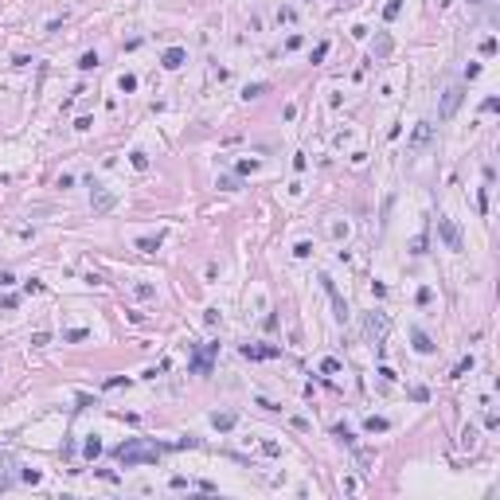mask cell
I'll use <instances>...</instances> for the list:
<instances>
[{
	"label": "cell",
	"instance_id": "4",
	"mask_svg": "<svg viewBox=\"0 0 500 500\" xmlns=\"http://www.w3.org/2000/svg\"><path fill=\"white\" fill-rule=\"evenodd\" d=\"M438 235L445 238V246H449V250H465V242H461V231L454 227V219L438 215Z\"/></svg>",
	"mask_w": 500,
	"mask_h": 500
},
{
	"label": "cell",
	"instance_id": "18",
	"mask_svg": "<svg viewBox=\"0 0 500 500\" xmlns=\"http://www.w3.org/2000/svg\"><path fill=\"white\" fill-rule=\"evenodd\" d=\"M78 67H82V71H94V67H98V55H94V51H86V55L78 59Z\"/></svg>",
	"mask_w": 500,
	"mask_h": 500
},
{
	"label": "cell",
	"instance_id": "29",
	"mask_svg": "<svg viewBox=\"0 0 500 500\" xmlns=\"http://www.w3.org/2000/svg\"><path fill=\"white\" fill-rule=\"evenodd\" d=\"M469 4H488V0H469Z\"/></svg>",
	"mask_w": 500,
	"mask_h": 500
},
{
	"label": "cell",
	"instance_id": "17",
	"mask_svg": "<svg viewBox=\"0 0 500 500\" xmlns=\"http://www.w3.org/2000/svg\"><path fill=\"white\" fill-rule=\"evenodd\" d=\"M398 8H403V0H387V8H383V20H395Z\"/></svg>",
	"mask_w": 500,
	"mask_h": 500
},
{
	"label": "cell",
	"instance_id": "3",
	"mask_svg": "<svg viewBox=\"0 0 500 500\" xmlns=\"http://www.w3.org/2000/svg\"><path fill=\"white\" fill-rule=\"evenodd\" d=\"M90 207H94V215H106V211H114V204H118V195H114V191L110 188H102V184H94V180H90Z\"/></svg>",
	"mask_w": 500,
	"mask_h": 500
},
{
	"label": "cell",
	"instance_id": "23",
	"mask_svg": "<svg viewBox=\"0 0 500 500\" xmlns=\"http://www.w3.org/2000/svg\"><path fill=\"white\" fill-rule=\"evenodd\" d=\"M293 254H297V258H309V254H313V246H309V242H297V246H293Z\"/></svg>",
	"mask_w": 500,
	"mask_h": 500
},
{
	"label": "cell",
	"instance_id": "15",
	"mask_svg": "<svg viewBox=\"0 0 500 500\" xmlns=\"http://www.w3.org/2000/svg\"><path fill=\"white\" fill-rule=\"evenodd\" d=\"M137 246L145 250V254H153V250L161 246V235H157V238H153V235H148V238H137Z\"/></svg>",
	"mask_w": 500,
	"mask_h": 500
},
{
	"label": "cell",
	"instance_id": "2",
	"mask_svg": "<svg viewBox=\"0 0 500 500\" xmlns=\"http://www.w3.org/2000/svg\"><path fill=\"white\" fill-rule=\"evenodd\" d=\"M461 98H465V86H461V82H454V86L445 90V94H441V106H438V118L441 121H449L457 114V106H461Z\"/></svg>",
	"mask_w": 500,
	"mask_h": 500
},
{
	"label": "cell",
	"instance_id": "21",
	"mask_svg": "<svg viewBox=\"0 0 500 500\" xmlns=\"http://www.w3.org/2000/svg\"><path fill=\"white\" fill-rule=\"evenodd\" d=\"M411 254H426V235H418V238L411 242Z\"/></svg>",
	"mask_w": 500,
	"mask_h": 500
},
{
	"label": "cell",
	"instance_id": "24",
	"mask_svg": "<svg viewBox=\"0 0 500 500\" xmlns=\"http://www.w3.org/2000/svg\"><path fill=\"white\" fill-rule=\"evenodd\" d=\"M469 368H473V356H469V360H461V364H457V368H454V379H457V375H465V371H469Z\"/></svg>",
	"mask_w": 500,
	"mask_h": 500
},
{
	"label": "cell",
	"instance_id": "22",
	"mask_svg": "<svg viewBox=\"0 0 500 500\" xmlns=\"http://www.w3.org/2000/svg\"><path fill=\"white\" fill-rule=\"evenodd\" d=\"M262 90H266L262 82H254V86H246V90H242V98H246V102H250V98H258V94H262Z\"/></svg>",
	"mask_w": 500,
	"mask_h": 500
},
{
	"label": "cell",
	"instance_id": "6",
	"mask_svg": "<svg viewBox=\"0 0 500 500\" xmlns=\"http://www.w3.org/2000/svg\"><path fill=\"white\" fill-rule=\"evenodd\" d=\"M184 59H188V51H184V47H168V51L161 55L164 71H180V67H184Z\"/></svg>",
	"mask_w": 500,
	"mask_h": 500
},
{
	"label": "cell",
	"instance_id": "20",
	"mask_svg": "<svg viewBox=\"0 0 500 500\" xmlns=\"http://www.w3.org/2000/svg\"><path fill=\"white\" fill-rule=\"evenodd\" d=\"M98 454H102V441H98V438H90V441H86V457H90V461H94V457H98Z\"/></svg>",
	"mask_w": 500,
	"mask_h": 500
},
{
	"label": "cell",
	"instance_id": "10",
	"mask_svg": "<svg viewBox=\"0 0 500 500\" xmlns=\"http://www.w3.org/2000/svg\"><path fill=\"white\" fill-rule=\"evenodd\" d=\"M278 352H281V348H250V344L242 348V356H246V360H270V356H278Z\"/></svg>",
	"mask_w": 500,
	"mask_h": 500
},
{
	"label": "cell",
	"instance_id": "26",
	"mask_svg": "<svg viewBox=\"0 0 500 500\" xmlns=\"http://www.w3.org/2000/svg\"><path fill=\"white\" fill-rule=\"evenodd\" d=\"M321 371H328V375H332V371H340V360H324Z\"/></svg>",
	"mask_w": 500,
	"mask_h": 500
},
{
	"label": "cell",
	"instance_id": "8",
	"mask_svg": "<svg viewBox=\"0 0 500 500\" xmlns=\"http://www.w3.org/2000/svg\"><path fill=\"white\" fill-rule=\"evenodd\" d=\"M321 281H324V289H328V297H332V305H336V317L344 321V317H348V305H344V297L336 293V285H332V278H321Z\"/></svg>",
	"mask_w": 500,
	"mask_h": 500
},
{
	"label": "cell",
	"instance_id": "5",
	"mask_svg": "<svg viewBox=\"0 0 500 500\" xmlns=\"http://www.w3.org/2000/svg\"><path fill=\"white\" fill-rule=\"evenodd\" d=\"M219 352V344H207L204 352H195V360H191V371H199V375H207L211 371V356Z\"/></svg>",
	"mask_w": 500,
	"mask_h": 500
},
{
	"label": "cell",
	"instance_id": "16",
	"mask_svg": "<svg viewBox=\"0 0 500 500\" xmlns=\"http://www.w3.org/2000/svg\"><path fill=\"white\" fill-rule=\"evenodd\" d=\"M118 86H121V94H133V90H137V78H133V74H121Z\"/></svg>",
	"mask_w": 500,
	"mask_h": 500
},
{
	"label": "cell",
	"instance_id": "1",
	"mask_svg": "<svg viewBox=\"0 0 500 500\" xmlns=\"http://www.w3.org/2000/svg\"><path fill=\"white\" fill-rule=\"evenodd\" d=\"M168 454V445H161V441H145V438H129L125 445H118L114 449V457H118V465H157L161 457Z\"/></svg>",
	"mask_w": 500,
	"mask_h": 500
},
{
	"label": "cell",
	"instance_id": "27",
	"mask_svg": "<svg viewBox=\"0 0 500 500\" xmlns=\"http://www.w3.org/2000/svg\"><path fill=\"white\" fill-rule=\"evenodd\" d=\"M8 488H12V477H8V473H0V492H8Z\"/></svg>",
	"mask_w": 500,
	"mask_h": 500
},
{
	"label": "cell",
	"instance_id": "11",
	"mask_svg": "<svg viewBox=\"0 0 500 500\" xmlns=\"http://www.w3.org/2000/svg\"><path fill=\"white\" fill-rule=\"evenodd\" d=\"M430 133H434V129H430L426 121H422V125L414 129V137H411V148H422V145H426V141H430Z\"/></svg>",
	"mask_w": 500,
	"mask_h": 500
},
{
	"label": "cell",
	"instance_id": "19",
	"mask_svg": "<svg viewBox=\"0 0 500 500\" xmlns=\"http://www.w3.org/2000/svg\"><path fill=\"white\" fill-rule=\"evenodd\" d=\"M129 161H133V168H141V172L148 168V157H145V153H129Z\"/></svg>",
	"mask_w": 500,
	"mask_h": 500
},
{
	"label": "cell",
	"instance_id": "12",
	"mask_svg": "<svg viewBox=\"0 0 500 500\" xmlns=\"http://www.w3.org/2000/svg\"><path fill=\"white\" fill-rule=\"evenodd\" d=\"M391 35H387V31H379V39H375V55H379V59H387V55H391Z\"/></svg>",
	"mask_w": 500,
	"mask_h": 500
},
{
	"label": "cell",
	"instance_id": "13",
	"mask_svg": "<svg viewBox=\"0 0 500 500\" xmlns=\"http://www.w3.org/2000/svg\"><path fill=\"white\" fill-rule=\"evenodd\" d=\"M387 426H391V422H387V418H375V414H371L368 422H364V430H368V434H383Z\"/></svg>",
	"mask_w": 500,
	"mask_h": 500
},
{
	"label": "cell",
	"instance_id": "14",
	"mask_svg": "<svg viewBox=\"0 0 500 500\" xmlns=\"http://www.w3.org/2000/svg\"><path fill=\"white\" fill-rule=\"evenodd\" d=\"M211 426L215 430H231L235 426V414H211Z\"/></svg>",
	"mask_w": 500,
	"mask_h": 500
},
{
	"label": "cell",
	"instance_id": "9",
	"mask_svg": "<svg viewBox=\"0 0 500 500\" xmlns=\"http://www.w3.org/2000/svg\"><path fill=\"white\" fill-rule=\"evenodd\" d=\"M368 332H371V336H375V344H379V340L387 336V321H383V317H375V313H371V317H368Z\"/></svg>",
	"mask_w": 500,
	"mask_h": 500
},
{
	"label": "cell",
	"instance_id": "25",
	"mask_svg": "<svg viewBox=\"0 0 500 500\" xmlns=\"http://www.w3.org/2000/svg\"><path fill=\"white\" fill-rule=\"evenodd\" d=\"M63 340H86V328H71V332H67Z\"/></svg>",
	"mask_w": 500,
	"mask_h": 500
},
{
	"label": "cell",
	"instance_id": "28",
	"mask_svg": "<svg viewBox=\"0 0 500 500\" xmlns=\"http://www.w3.org/2000/svg\"><path fill=\"white\" fill-rule=\"evenodd\" d=\"M12 281H16V278L8 274V270H0V285H12Z\"/></svg>",
	"mask_w": 500,
	"mask_h": 500
},
{
	"label": "cell",
	"instance_id": "7",
	"mask_svg": "<svg viewBox=\"0 0 500 500\" xmlns=\"http://www.w3.org/2000/svg\"><path fill=\"white\" fill-rule=\"evenodd\" d=\"M411 340H414V352H418V356H430V352H434V340H430L426 332H422V328H414V332H411Z\"/></svg>",
	"mask_w": 500,
	"mask_h": 500
}]
</instances>
